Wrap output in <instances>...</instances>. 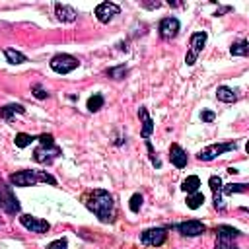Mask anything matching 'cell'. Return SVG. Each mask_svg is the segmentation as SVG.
<instances>
[{
    "label": "cell",
    "mask_w": 249,
    "mask_h": 249,
    "mask_svg": "<svg viewBox=\"0 0 249 249\" xmlns=\"http://www.w3.org/2000/svg\"><path fill=\"white\" fill-rule=\"evenodd\" d=\"M19 222H21V226H23L25 230H29V231H33V233H47L49 228H51V224H49L47 220H41V218L31 216V214H21V216H19Z\"/></svg>",
    "instance_id": "cell-5"
},
{
    "label": "cell",
    "mask_w": 249,
    "mask_h": 249,
    "mask_svg": "<svg viewBox=\"0 0 249 249\" xmlns=\"http://www.w3.org/2000/svg\"><path fill=\"white\" fill-rule=\"evenodd\" d=\"M214 249H239L235 243H233V239H224V237H216V245H214Z\"/></svg>",
    "instance_id": "cell-28"
},
{
    "label": "cell",
    "mask_w": 249,
    "mask_h": 249,
    "mask_svg": "<svg viewBox=\"0 0 249 249\" xmlns=\"http://www.w3.org/2000/svg\"><path fill=\"white\" fill-rule=\"evenodd\" d=\"M103 103H105V99H103V95L101 93H93L89 99H88V109L93 113V111H99L101 107H103Z\"/></svg>",
    "instance_id": "cell-23"
},
{
    "label": "cell",
    "mask_w": 249,
    "mask_h": 249,
    "mask_svg": "<svg viewBox=\"0 0 249 249\" xmlns=\"http://www.w3.org/2000/svg\"><path fill=\"white\" fill-rule=\"evenodd\" d=\"M4 54H6V58H8V62L10 64H21V62H25L27 58H25V54H21L19 51H14V49H6L4 51Z\"/></svg>",
    "instance_id": "cell-22"
},
{
    "label": "cell",
    "mask_w": 249,
    "mask_h": 249,
    "mask_svg": "<svg viewBox=\"0 0 249 249\" xmlns=\"http://www.w3.org/2000/svg\"><path fill=\"white\" fill-rule=\"evenodd\" d=\"M37 140L41 142V146H54V138H53V134H41Z\"/></svg>",
    "instance_id": "cell-31"
},
{
    "label": "cell",
    "mask_w": 249,
    "mask_h": 249,
    "mask_svg": "<svg viewBox=\"0 0 249 249\" xmlns=\"http://www.w3.org/2000/svg\"><path fill=\"white\" fill-rule=\"evenodd\" d=\"M165 237H167V231H165L163 228H150V230H144V231L140 233V241H142L144 245H150V247H160V245H163Z\"/></svg>",
    "instance_id": "cell-6"
},
{
    "label": "cell",
    "mask_w": 249,
    "mask_h": 249,
    "mask_svg": "<svg viewBox=\"0 0 249 249\" xmlns=\"http://www.w3.org/2000/svg\"><path fill=\"white\" fill-rule=\"evenodd\" d=\"M107 76L113 78V80H123L126 76V66L124 64H119V66H113L107 70Z\"/></svg>",
    "instance_id": "cell-25"
},
{
    "label": "cell",
    "mask_w": 249,
    "mask_h": 249,
    "mask_svg": "<svg viewBox=\"0 0 249 249\" xmlns=\"http://www.w3.org/2000/svg\"><path fill=\"white\" fill-rule=\"evenodd\" d=\"M235 148H237V144H235V142L210 144V146H206L204 150H200V152H198V160H200V161H210V160H214V158L222 156L224 152H230V150H235Z\"/></svg>",
    "instance_id": "cell-4"
},
{
    "label": "cell",
    "mask_w": 249,
    "mask_h": 249,
    "mask_svg": "<svg viewBox=\"0 0 249 249\" xmlns=\"http://www.w3.org/2000/svg\"><path fill=\"white\" fill-rule=\"evenodd\" d=\"M179 33V19L177 18H163L160 21V35L161 39H173Z\"/></svg>",
    "instance_id": "cell-11"
},
{
    "label": "cell",
    "mask_w": 249,
    "mask_h": 249,
    "mask_svg": "<svg viewBox=\"0 0 249 249\" xmlns=\"http://www.w3.org/2000/svg\"><path fill=\"white\" fill-rule=\"evenodd\" d=\"M2 208L8 212V214H18L19 212V200L14 196V193L10 189H6L2 193Z\"/></svg>",
    "instance_id": "cell-15"
},
{
    "label": "cell",
    "mask_w": 249,
    "mask_h": 249,
    "mask_svg": "<svg viewBox=\"0 0 249 249\" xmlns=\"http://www.w3.org/2000/svg\"><path fill=\"white\" fill-rule=\"evenodd\" d=\"M222 193H226V195L247 193V185H245V183H230V185H222Z\"/></svg>",
    "instance_id": "cell-24"
},
{
    "label": "cell",
    "mask_w": 249,
    "mask_h": 249,
    "mask_svg": "<svg viewBox=\"0 0 249 249\" xmlns=\"http://www.w3.org/2000/svg\"><path fill=\"white\" fill-rule=\"evenodd\" d=\"M16 113H25V107L23 105H19V103H10V105H6V107H2L0 109V117L2 119H6V121H10L12 119V115H16Z\"/></svg>",
    "instance_id": "cell-18"
},
{
    "label": "cell",
    "mask_w": 249,
    "mask_h": 249,
    "mask_svg": "<svg viewBox=\"0 0 249 249\" xmlns=\"http://www.w3.org/2000/svg\"><path fill=\"white\" fill-rule=\"evenodd\" d=\"M31 140H35L33 136H29V134H25V132H18L16 134V138H14V142H16V146L18 148H25V146H29L31 144Z\"/></svg>",
    "instance_id": "cell-27"
},
{
    "label": "cell",
    "mask_w": 249,
    "mask_h": 249,
    "mask_svg": "<svg viewBox=\"0 0 249 249\" xmlns=\"http://www.w3.org/2000/svg\"><path fill=\"white\" fill-rule=\"evenodd\" d=\"M230 53H231L233 56H247V54H249V43H247V41L233 43L231 49H230Z\"/></svg>",
    "instance_id": "cell-21"
},
{
    "label": "cell",
    "mask_w": 249,
    "mask_h": 249,
    "mask_svg": "<svg viewBox=\"0 0 249 249\" xmlns=\"http://www.w3.org/2000/svg\"><path fill=\"white\" fill-rule=\"evenodd\" d=\"M142 195L140 193H134L132 196H130V200H128V208L132 210V212H138L140 210V206H142Z\"/></svg>",
    "instance_id": "cell-29"
},
{
    "label": "cell",
    "mask_w": 249,
    "mask_h": 249,
    "mask_svg": "<svg viewBox=\"0 0 249 249\" xmlns=\"http://www.w3.org/2000/svg\"><path fill=\"white\" fill-rule=\"evenodd\" d=\"M216 97H218L220 101H224V103H233V101L237 99V91L231 89V88L220 86V88L216 89Z\"/></svg>",
    "instance_id": "cell-17"
},
{
    "label": "cell",
    "mask_w": 249,
    "mask_h": 249,
    "mask_svg": "<svg viewBox=\"0 0 249 249\" xmlns=\"http://www.w3.org/2000/svg\"><path fill=\"white\" fill-rule=\"evenodd\" d=\"M78 66H80L78 58H74L72 54L60 53V54H54V56L51 58V68H53L56 74H68V72L76 70Z\"/></svg>",
    "instance_id": "cell-3"
},
{
    "label": "cell",
    "mask_w": 249,
    "mask_h": 249,
    "mask_svg": "<svg viewBox=\"0 0 249 249\" xmlns=\"http://www.w3.org/2000/svg\"><path fill=\"white\" fill-rule=\"evenodd\" d=\"M216 235H218V237H224V239H235V237H239L241 233H239V230H235V228H231V226H218V228H216Z\"/></svg>",
    "instance_id": "cell-20"
},
{
    "label": "cell",
    "mask_w": 249,
    "mask_h": 249,
    "mask_svg": "<svg viewBox=\"0 0 249 249\" xmlns=\"http://www.w3.org/2000/svg\"><path fill=\"white\" fill-rule=\"evenodd\" d=\"M31 91H33V95H35L37 99H45V97L49 95V93H47V91H45V89H43L39 84H37V86H33V88H31Z\"/></svg>",
    "instance_id": "cell-32"
},
{
    "label": "cell",
    "mask_w": 249,
    "mask_h": 249,
    "mask_svg": "<svg viewBox=\"0 0 249 249\" xmlns=\"http://www.w3.org/2000/svg\"><path fill=\"white\" fill-rule=\"evenodd\" d=\"M0 206H2V193H0Z\"/></svg>",
    "instance_id": "cell-36"
},
{
    "label": "cell",
    "mask_w": 249,
    "mask_h": 249,
    "mask_svg": "<svg viewBox=\"0 0 249 249\" xmlns=\"http://www.w3.org/2000/svg\"><path fill=\"white\" fill-rule=\"evenodd\" d=\"M206 31H196V33H193L191 35V41H189V53H187V56H185V62L189 64V66H193L195 62H196V58H198V54L202 53V49H204V45H206Z\"/></svg>",
    "instance_id": "cell-2"
},
{
    "label": "cell",
    "mask_w": 249,
    "mask_h": 249,
    "mask_svg": "<svg viewBox=\"0 0 249 249\" xmlns=\"http://www.w3.org/2000/svg\"><path fill=\"white\" fill-rule=\"evenodd\" d=\"M200 119H202L204 123H212V121H214V113H212V111H202V113H200Z\"/></svg>",
    "instance_id": "cell-34"
},
{
    "label": "cell",
    "mask_w": 249,
    "mask_h": 249,
    "mask_svg": "<svg viewBox=\"0 0 249 249\" xmlns=\"http://www.w3.org/2000/svg\"><path fill=\"white\" fill-rule=\"evenodd\" d=\"M66 247H68L66 239H56V241L49 243V247H47V249H66Z\"/></svg>",
    "instance_id": "cell-33"
},
{
    "label": "cell",
    "mask_w": 249,
    "mask_h": 249,
    "mask_svg": "<svg viewBox=\"0 0 249 249\" xmlns=\"http://www.w3.org/2000/svg\"><path fill=\"white\" fill-rule=\"evenodd\" d=\"M224 12H231V8H230V6H226V8H220V10L216 12V16H220V14H224Z\"/></svg>",
    "instance_id": "cell-35"
},
{
    "label": "cell",
    "mask_w": 249,
    "mask_h": 249,
    "mask_svg": "<svg viewBox=\"0 0 249 249\" xmlns=\"http://www.w3.org/2000/svg\"><path fill=\"white\" fill-rule=\"evenodd\" d=\"M202 202H204V195H202V193H193V195L187 196V206L193 208V210L198 208Z\"/></svg>",
    "instance_id": "cell-26"
},
{
    "label": "cell",
    "mask_w": 249,
    "mask_h": 249,
    "mask_svg": "<svg viewBox=\"0 0 249 249\" xmlns=\"http://www.w3.org/2000/svg\"><path fill=\"white\" fill-rule=\"evenodd\" d=\"M138 117H140V121H142V138H148L150 134H152V130H154V121L150 119V115H148V111H146V107H140L138 109Z\"/></svg>",
    "instance_id": "cell-16"
},
{
    "label": "cell",
    "mask_w": 249,
    "mask_h": 249,
    "mask_svg": "<svg viewBox=\"0 0 249 249\" xmlns=\"http://www.w3.org/2000/svg\"><path fill=\"white\" fill-rule=\"evenodd\" d=\"M84 204L88 206V210H91L101 222H113L115 220V202L111 193L103 191V189H93L84 196Z\"/></svg>",
    "instance_id": "cell-1"
},
{
    "label": "cell",
    "mask_w": 249,
    "mask_h": 249,
    "mask_svg": "<svg viewBox=\"0 0 249 249\" xmlns=\"http://www.w3.org/2000/svg\"><path fill=\"white\" fill-rule=\"evenodd\" d=\"M121 12V8L113 2H101L97 8H95V18L101 21V23H109L117 14Z\"/></svg>",
    "instance_id": "cell-9"
},
{
    "label": "cell",
    "mask_w": 249,
    "mask_h": 249,
    "mask_svg": "<svg viewBox=\"0 0 249 249\" xmlns=\"http://www.w3.org/2000/svg\"><path fill=\"white\" fill-rule=\"evenodd\" d=\"M54 14H56V18H58L60 21H64V23H70V21H74V19L78 18V12H76L72 6H68V4H56V6H54Z\"/></svg>",
    "instance_id": "cell-14"
},
{
    "label": "cell",
    "mask_w": 249,
    "mask_h": 249,
    "mask_svg": "<svg viewBox=\"0 0 249 249\" xmlns=\"http://www.w3.org/2000/svg\"><path fill=\"white\" fill-rule=\"evenodd\" d=\"M169 160H171V163L175 165V167H185L187 165V152L179 146V144H171L169 146Z\"/></svg>",
    "instance_id": "cell-13"
},
{
    "label": "cell",
    "mask_w": 249,
    "mask_h": 249,
    "mask_svg": "<svg viewBox=\"0 0 249 249\" xmlns=\"http://www.w3.org/2000/svg\"><path fill=\"white\" fill-rule=\"evenodd\" d=\"M37 181H39V171H33V169H23L10 175V183L16 187H31Z\"/></svg>",
    "instance_id": "cell-7"
},
{
    "label": "cell",
    "mask_w": 249,
    "mask_h": 249,
    "mask_svg": "<svg viewBox=\"0 0 249 249\" xmlns=\"http://www.w3.org/2000/svg\"><path fill=\"white\" fill-rule=\"evenodd\" d=\"M56 156H60V148L58 146H39L33 152V158L39 163H51Z\"/></svg>",
    "instance_id": "cell-10"
},
{
    "label": "cell",
    "mask_w": 249,
    "mask_h": 249,
    "mask_svg": "<svg viewBox=\"0 0 249 249\" xmlns=\"http://www.w3.org/2000/svg\"><path fill=\"white\" fill-rule=\"evenodd\" d=\"M198 187H200V179L196 175H189L183 183H181V189L187 193V195H193V193H198Z\"/></svg>",
    "instance_id": "cell-19"
},
{
    "label": "cell",
    "mask_w": 249,
    "mask_h": 249,
    "mask_svg": "<svg viewBox=\"0 0 249 249\" xmlns=\"http://www.w3.org/2000/svg\"><path fill=\"white\" fill-rule=\"evenodd\" d=\"M146 146H148V154H150V160H152V165H156V167H160V165H161V161L158 160V156H156V152H154V148H152V144H150V140H146Z\"/></svg>",
    "instance_id": "cell-30"
},
{
    "label": "cell",
    "mask_w": 249,
    "mask_h": 249,
    "mask_svg": "<svg viewBox=\"0 0 249 249\" xmlns=\"http://www.w3.org/2000/svg\"><path fill=\"white\" fill-rule=\"evenodd\" d=\"M208 185H210V191H212V202H214V208L216 210H224V200H222V179L218 175H212L208 179Z\"/></svg>",
    "instance_id": "cell-12"
},
{
    "label": "cell",
    "mask_w": 249,
    "mask_h": 249,
    "mask_svg": "<svg viewBox=\"0 0 249 249\" xmlns=\"http://www.w3.org/2000/svg\"><path fill=\"white\" fill-rule=\"evenodd\" d=\"M179 233L181 235H187V237H196V235H202L206 231V226L200 222V220H187V222H181L177 226Z\"/></svg>",
    "instance_id": "cell-8"
}]
</instances>
